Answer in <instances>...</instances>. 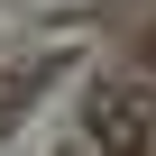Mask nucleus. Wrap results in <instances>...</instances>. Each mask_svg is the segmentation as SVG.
Here are the masks:
<instances>
[{
  "mask_svg": "<svg viewBox=\"0 0 156 156\" xmlns=\"http://www.w3.org/2000/svg\"><path fill=\"white\" fill-rule=\"evenodd\" d=\"M92 138H101V156H138L147 147V83H110L92 101Z\"/></svg>",
  "mask_w": 156,
  "mask_h": 156,
  "instance_id": "nucleus-1",
  "label": "nucleus"
}]
</instances>
